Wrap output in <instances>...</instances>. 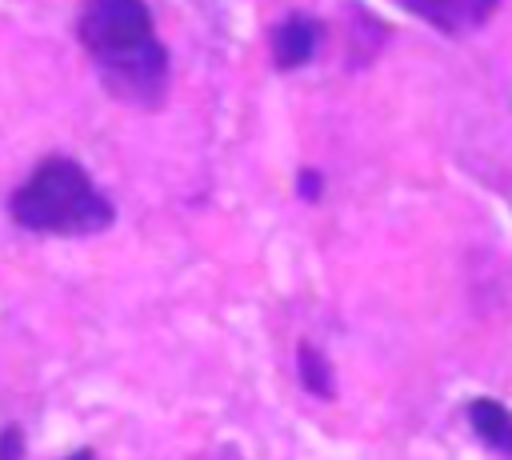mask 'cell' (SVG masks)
Instances as JSON below:
<instances>
[{
  "instance_id": "obj_9",
  "label": "cell",
  "mask_w": 512,
  "mask_h": 460,
  "mask_svg": "<svg viewBox=\"0 0 512 460\" xmlns=\"http://www.w3.org/2000/svg\"><path fill=\"white\" fill-rule=\"evenodd\" d=\"M320 188H324V184H320V176L304 168V172H300V196H304V200H316V196H320Z\"/></svg>"
},
{
  "instance_id": "obj_6",
  "label": "cell",
  "mask_w": 512,
  "mask_h": 460,
  "mask_svg": "<svg viewBox=\"0 0 512 460\" xmlns=\"http://www.w3.org/2000/svg\"><path fill=\"white\" fill-rule=\"evenodd\" d=\"M468 420H472L476 436H480L488 448L512 456V412H508L500 400H492V396L472 400V404H468Z\"/></svg>"
},
{
  "instance_id": "obj_10",
  "label": "cell",
  "mask_w": 512,
  "mask_h": 460,
  "mask_svg": "<svg viewBox=\"0 0 512 460\" xmlns=\"http://www.w3.org/2000/svg\"><path fill=\"white\" fill-rule=\"evenodd\" d=\"M64 460H96V456H92L88 448H76V452H72V456H64Z\"/></svg>"
},
{
  "instance_id": "obj_8",
  "label": "cell",
  "mask_w": 512,
  "mask_h": 460,
  "mask_svg": "<svg viewBox=\"0 0 512 460\" xmlns=\"http://www.w3.org/2000/svg\"><path fill=\"white\" fill-rule=\"evenodd\" d=\"M24 456V432L16 424H8L0 432V460H20Z\"/></svg>"
},
{
  "instance_id": "obj_7",
  "label": "cell",
  "mask_w": 512,
  "mask_h": 460,
  "mask_svg": "<svg viewBox=\"0 0 512 460\" xmlns=\"http://www.w3.org/2000/svg\"><path fill=\"white\" fill-rule=\"evenodd\" d=\"M296 372H300V384H304L312 396H320V400H332V396H336L332 364H328V356L316 352L308 340H300V348H296Z\"/></svg>"
},
{
  "instance_id": "obj_1",
  "label": "cell",
  "mask_w": 512,
  "mask_h": 460,
  "mask_svg": "<svg viewBox=\"0 0 512 460\" xmlns=\"http://www.w3.org/2000/svg\"><path fill=\"white\" fill-rule=\"evenodd\" d=\"M12 220L32 232L88 236L112 224V204L92 188L76 160H44L12 196Z\"/></svg>"
},
{
  "instance_id": "obj_3",
  "label": "cell",
  "mask_w": 512,
  "mask_h": 460,
  "mask_svg": "<svg viewBox=\"0 0 512 460\" xmlns=\"http://www.w3.org/2000/svg\"><path fill=\"white\" fill-rule=\"evenodd\" d=\"M80 40L92 56L136 48L152 40V12L144 0H84Z\"/></svg>"
},
{
  "instance_id": "obj_4",
  "label": "cell",
  "mask_w": 512,
  "mask_h": 460,
  "mask_svg": "<svg viewBox=\"0 0 512 460\" xmlns=\"http://www.w3.org/2000/svg\"><path fill=\"white\" fill-rule=\"evenodd\" d=\"M400 4L416 16H424L432 28L448 32V36L480 28L496 8V0H400Z\"/></svg>"
},
{
  "instance_id": "obj_2",
  "label": "cell",
  "mask_w": 512,
  "mask_h": 460,
  "mask_svg": "<svg viewBox=\"0 0 512 460\" xmlns=\"http://www.w3.org/2000/svg\"><path fill=\"white\" fill-rule=\"evenodd\" d=\"M96 68L104 76V88L124 100V104H140V108H152L160 96H164V80H168V56L156 40H144L136 48H124V52H108V56H96Z\"/></svg>"
},
{
  "instance_id": "obj_5",
  "label": "cell",
  "mask_w": 512,
  "mask_h": 460,
  "mask_svg": "<svg viewBox=\"0 0 512 460\" xmlns=\"http://www.w3.org/2000/svg\"><path fill=\"white\" fill-rule=\"evenodd\" d=\"M316 52V24L308 16H288L272 28V60L276 68H300Z\"/></svg>"
}]
</instances>
